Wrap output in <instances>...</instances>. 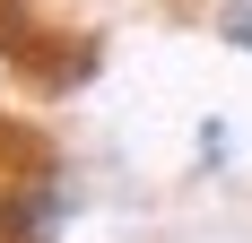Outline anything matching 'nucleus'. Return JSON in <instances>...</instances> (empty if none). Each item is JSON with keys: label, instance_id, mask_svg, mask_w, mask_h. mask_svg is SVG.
Listing matches in <instances>:
<instances>
[{"label": "nucleus", "instance_id": "1", "mask_svg": "<svg viewBox=\"0 0 252 243\" xmlns=\"http://www.w3.org/2000/svg\"><path fill=\"white\" fill-rule=\"evenodd\" d=\"M218 35L235 52H252V0H218Z\"/></svg>", "mask_w": 252, "mask_h": 243}]
</instances>
